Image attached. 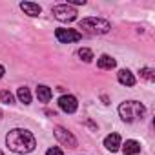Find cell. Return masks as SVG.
Wrapping results in <instances>:
<instances>
[{
	"label": "cell",
	"mask_w": 155,
	"mask_h": 155,
	"mask_svg": "<svg viewBox=\"0 0 155 155\" xmlns=\"http://www.w3.org/2000/svg\"><path fill=\"white\" fill-rule=\"evenodd\" d=\"M4 73H6V69H4V66H0V79L4 77Z\"/></svg>",
	"instance_id": "cell-19"
},
{
	"label": "cell",
	"mask_w": 155,
	"mask_h": 155,
	"mask_svg": "<svg viewBox=\"0 0 155 155\" xmlns=\"http://www.w3.org/2000/svg\"><path fill=\"white\" fill-rule=\"evenodd\" d=\"M144 113H146V108L137 101H126L119 106V115L124 122H135L142 119Z\"/></svg>",
	"instance_id": "cell-2"
},
{
	"label": "cell",
	"mask_w": 155,
	"mask_h": 155,
	"mask_svg": "<svg viewBox=\"0 0 155 155\" xmlns=\"http://www.w3.org/2000/svg\"><path fill=\"white\" fill-rule=\"evenodd\" d=\"M20 9H22L26 15H29V17H38V15L42 13V8H40L38 4H33V2H22V4H20Z\"/></svg>",
	"instance_id": "cell-9"
},
{
	"label": "cell",
	"mask_w": 155,
	"mask_h": 155,
	"mask_svg": "<svg viewBox=\"0 0 155 155\" xmlns=\"http://www.w3.org/2000/svg\"><path fill=\"white\" fill-rule=\"evenodd\" d=\"M6 144L15 153H29L35 150L37 140H35L31 131L22 130V128H15L6 135Z\"/></svg>",
	"instance_id": "cell-1"
},
{
	"label": "cell",
	"mask_w": 155,
	"mask_h": 155,
	"mask_svg": "<svg viewBox=\"0 0 155 155\" xmlns=\"http://www.w3.org/2000/svg\"><path fill=\"white\" fill-rule=\"evenodd\" d=\"M104 146L110 150V151H117L120 148V135L119 133H111L104 139Z\"/></svg>",
	"instance_id": "cell-10"
},
{
	"label": "cell",
	"mask_w": 155,
	"mask_h": 155,
	"mask_svg": "<svg viewBox=\"0 0 155 155\" xmlns=\"http://www.w3.org/2000/svg\"><path fill=\"white\" fill-rule=\"evenodd\" d=\"M0 117H2V111H0Z\"/></svg>",
	"instance_id": "cell-20"
},
{
	"label": "cell",
	"mask_w": 155,
	"mask_h": 155,
	"mask_svg": "<svg viewBox=\"0 0 155 155\" xmlns=\"http://www.w3.org/2000/svg\"><path fill=\"white\" fill-rule=\"evenodd\" d=\"M57 35V40L62 42V44H69V42H79L82 38V35L79 31H75V29H64V28H58L55 31Z\"/></svg>",
	"instance_id": "cell-5"
},
{
	"label": "cell",
	"mask_w": 155,
	"mask_h": 155,
	"mask_svg": "<svg viewBox=\"0 0 155 155\" xmlns=\"http://www.w3.org/2000/svg\"><path fill=\"white\" fill-rule=\"evenodd\" d=\"M51 90L48 88V86H38L37 88V97H38V101L40 102H49L51 101Z\"/></svg>",
	"instance_id": "cell-13"
},
{
	"label": "cell",
	"mask_w": 155,
	"mask_h": 155,
	"mask_svg": "<svg viewBox=\"0 0 155 155\" xmlns=\"http://www.w3.org/2000/svg\"><path fill=\"white\" fill-rule=\"evenodd\" d=\"M115 64H117L115 58H111L110 55H101L99 60H97V66H99L101 69H113Z\"/></svg>",
	"instance_id": "cell-12"
},
{
	"label": "cell",
	"mask_w": 155,
	"mask_h": 155,
	"mask_svg": "<svg viewBox=\"0 0 155 155\" xmlns=\"http://www.w3.org/2000/svg\"><path fill=\"white\" fill-rule=\"evenodd\" d=\"M0 155H4V153H2V151H0Z\"/></svg>",
	"instance_id": "cell-21"
},
{
	"label": "cell",
	"mask_w": 155,
	"mask_h": 155,
	"mask_svg": "<svg viewBox=\"0 0 155 155\" xmlns=\"http://www.w3.org/2000/svg\"><path fill=\"white\" fill-rule=\"evenodd\" d=\"M120 146H122L124 155H137V153L140 151V144H139L137 140H126V142L120 144Z\"/></svg>",
	"instance_id": "cell-11"
},
{
	"label": "cell",
	"mask_w": 155,
	"mask_h": 155,
	"mask_svg": "<svg viewBox=\"0 0 155 155\" xmlns=\"http://www.w3.org/2000/svg\"><path fill=\"white\" fill-rule=\"evenodd\" d=\"M0 102H4V104H13L15 99H13V95H11L8 90H2V91H0Z\"/></svg>",
	"instance_id": "cell-15"
},
{
	"label": "cell",
	"mask_w": 155,
	"mask_h": 155,
	"mask_svg": "<svg viewBox=\"0 0 155 155\" xmlns=\"http://www.w3.org/2000/svg\"><path fill=\"white\" fill-rule=\"evenodd\" d=\"M79 57H81L84 62H91V58H93V53H91V49H88V48H82V49H79Z\"/></svg>",
	"instance_id": "cell-16"
},
{
	"label": "cell",
	"mask_w": 155,
	"mask_h": 155,
	"mask_svg": "<svg viewBox=\"0 0 155 155\" xmlns=\"http://www.w3.org/2000/svg\"><path fill=\"white\" fill-rule=\"evenodd\" d=\"M18 101L20 102H24V104H31V93H29V90L28 88H18Z\"/></svg>",
	"instance_id": "cell-14"
},
{
	"label": "cell",
	"mask_w": 155,
	"mask_h": 155,
	"mask_svg": "<svg viewBox=\"0 0 155 155\" xmlns=\"http://www.w3.org/2000/svg\"><path fill=\"white\" fill-rule=\"evenodd\" d=\"M81 29L91 33V35H104L111 29V24L104 18H97V17H90V18H82L81 20Z\"/></svg>",
	"instance_id": "cell-3"
},
{
	"label": "cell",
	"mask_w": 155,
	"mask_h": 155,
	"mask_svg": "<svg viewBox=\"0 0 155 155\" xmlns=\"http://www.w3.org/2000/svg\"><path fill=\"white\" fill-rule=\"evenodd\" d=\"M46 155H64V153H62L60 148H55V146H53V148H49V150L46 151Z\"/></svg>",
	"instance_id": "cell-18"
},
{
	"label": "cell",
	"mask_w": 155,
	"mask_h": 155,
	"mask_svg": "<svg viewBox=\"0 0 155 155\" xmlns=\"http://www.w3.org/2000/svg\"><path fill=\"white\" fill-rule=\"evenodd\" d=\"M58 106H60V110L66 111V113H75L77 108H79V102H77V99H75L73 95H62V97L58 99Z\"/></svg>",
	"instance_id": "cell-7"
},
{
	"label": "cell",
	"mask_w": 155,
	"mask_h": 155,
	"mask_svg": "<svg viewBox=\"0 0 155 155\" xmlns=\"http://www.w3.org/2000/svg\"><path fill=\"white\" fill-rule=\"evenodd\" d=\"M117 79H119V82L124 84V86H135V77H133V73H131L130 69H120V71L117 73Z\"/></svg>",
	"instance_id": "cell-8"
},
{
	"label": "cell",
	"mask_w": 155,
	"mask_h": 155,
	"mask_svg": "<svg viewBox=\"0 0 155 155\" xmlns=\"http://www.w3.org/2000/svg\"><path fill=\"white\" fill-rule=\"evenodd\" d=\"M55 137H57L64 146H68V148H75V146H77V139H75L68 130H64L62 126H57V128H55Z\"/></svg>",
	"instance_id": "cell-6"
},
{
	"label": "cell",
	"mask_w": 155,
	"mask_h": 155,
	"mask_svg": "<svg viewBox=\"0 0 155 155\" xmlns=\"http://www.w3.org/2000/svg\"><path fill=\"white\" fill-rule=\"evenodd\" d=\"M51 13H53V17H55L57 20H60V22H71V20L77 18V11H75V8H71L69 4L55 6V8L51 9Z\"/></svg>",
	"instance_id": "cell-4"
},
{
	"label": "cell",
	"mask_w": 155,
	"mask_h": 155,
	"mask_svg": "<svg viewBox=\"0 0 155 155\" xmlns=\"http://www.w3.org/2000/svg\"><path fill=\"white\" fill-rule=\"evenodd\" d=\"M140 75L144 77V79H148V81H153V71L150 68H142L140 69Z\"/></svg>",
	"instance_id": "cell-17"
}]
</instances>
